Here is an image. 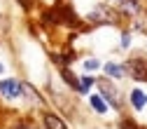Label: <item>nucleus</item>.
Returning a JSON list of instances; mask_svg holds the SVG:
<instances>
[{
  "instance_id": "nucleus-16",
  "label": "nucleus",
  "mask_w": 147,
  "mask_h": 129,
  "mask_svg": "<svg viewBox=\"0 0 147 129\" xmlns=\"http://www.w3.org/2000/svg\"><path fill=\"white\" fill-rule=\"evenodd\" d=\"M3 70H5V66H3V63H0V73H3Z\"/></svg>"
},
{
  "instance_id": "nucleus-6",
  "label": "nucleus",
  "mask_w": 147,
  "mask_h": 129,
  "mask_svg": "<svg viewBox=\"0 0 147 129\" xmlns=\"http://www.w3.org/2000/svg\"><path fill=\"white\" fill-rule=\"evenodd\" d=\"M45 124H47V129H68V127L61 122V117L51 115V113H47V115H45Z\"/></svg>"
},
{
  "instance_id": "nucleus-15",
  "label": "nucleus",
  "mask_w": 147,
  "mask_h": 129,
  "mask_svg": "<svg viewBox=\"0 0 147 129\" xmlns=\"http://www.w3.org/2000/svg\"><path fill=\"white\" fill-rule=\"evenodd\" d=\"M128 45H131V35L124 33V35H121V47H128Z\"/></svg>"
},
{
  "instance_id": "nucleus-12",
  "label": "nucleus",
  "mask_w": 147,
  "mask_h": 129,
  "mask_svg": "<svg viewBox=\"0 0 147 129\" xmlns=\"http://www.w3.org/2000/svg\"><path fill=\"white\" fill-rule=\"evenodd\" d=\"M121 10H126V12H138V5L133 3V0H124V5H121Z\"/></svg>"
},
{
  "instance_id": "nucleus-1",
  "label": "nucleus",
  "mask_w": 147,
  "mask_h": 129,
  "mask_svg": "<svg viewBox=\"0 0 147 129\" xmlns=\"http://www.w3.org/2000/svg\"><path fill=\"white\" fill-rule=\"evenodd\" d=\"M21 89H24V85L16 82V80H3V82H0V94L7 96V99H19L21 96Z\"/></svg>"
},
{
  "instance_id": "nucleus-8",
  "label": "nucleus",
  "mask_w": 147,
  "mask_h": 129,
  "mask_svg": "<svg viewBox=\"0 0 147 129\" xmlns=\"http://www.w3.org/2000/svg\"><path fill=\"white\" fill-rule=\"evenodd\" d=\"M89 103H91V108H94L96 113H105V110H107V106H105V101H103L100 96H96V94H94V96L89 99Z\"/></svg>"
},
{
  "instance_id": "nucleus-7",
  "label": "nucleus",
  "mask_w": 147,
  "mask_h": 129,
  "mask_svg": "<svg viewBox=\"0 0 147 129\" xmlns=\"http://www.w3.org/2000/svg\"><path fill=\"white\" fill-rule=\"evenodd\" d=\"M105 73H107V75H112V78H124L126 70L119 63H105Z\"/></svg>"
},
{
  "instance_id": "nucleus-5",
  "label": "nucleus",
  "mask_w": 147,
  "mask_h": 129,
  "mask_svg": "<svg viewBox=\"0 0 147 129\" xmlns=\"http://www.w3.org/2000/svg\"><path fill=\"white\" fill-rule=\"evenodd\" d=\"M131 103H133L136 110H142L145 103H147V94H145L142 89H133V91H131Z\"/></svg>"
},
{
  "instance_id": "nucleus-13",
  "label": "nucleus",
  "mask_w": 147,
  "mask_h": 129,
  "mask_svg": "<svg viewBox=\"0 0 147 129\" xmlns=\"http://www.w3.org/2000/svg\"><path fill=\"white\" fill-rule=\"evenodd\" d=\"M98 66H100L98 59H86V61H84V68H86V70H96Z\"/></svg>"
},
{
  "instance_id": "nucleus-10",
  "label": "nucleus",
  "mask_w": 147,
  "mask_h": 129,
  "mask_svg": "<svg viewBox=\"0 0 147 129\" xmlns=\"http://www.w3.org/2000/svg\"><path fill=\"white\" fill-rule=\"evenodd\" d=\"M21 85H24V91H26V96H28V99H33L35 103H42L40 94H38V91H35V89H33V87H30L28 82H21Z\"/></svg>"
},
{
  "instance_id": "nucleus-2",
  "label": "nucleus",
  "mask_w": 147,
  "mask_h": 129,
  "mask_svg": "<svg viewBox=\"0 0 147 129\" xmlns=\"http://www.w3.org/2000/svg\"><path fill=\"white\" fill-rule=\"evenodd\" d=\"M126 70H128V75L136 78V80H145V78H147V63L140 61V59L128 61V63H126Z\"/></svg>"
},
{
  "instance_id": "nucleus-14",
  "label": "nucleus",
  "mask_w": 147,
  "mask_h": 129,
  "mask_svg": "<svg viewBox=\"0 0 147 129\" xmlns=\"http://www.w3.org/2000/svg\"><path fill=\"white\" fill-rule=\"evenodd\" d=\"M121 129H138V127L133 124V120H124L121 122Z\"/></svg>"
},
{
  "instance_id": "nucleus-11",
  "label": "nucleus",
  "mask_w": 147,
  "mask_h": 129,
  "mask_svg": "<svg viewBox=\"0 0 147 129\" xmlns=\"http://www.w3.org/2000/svg\"><path fill=\"white\" fill-rule=\"evenodd\" d=\"M91 85H94V80H91V78H82V80H80V91H89Z\"/></svg>"
},
{
  "instance_id": "nucleus-4",
  "label": "nucleus",
  "mask_w": 147,
  "mask_h": 129,
  "mask_svg": "<svg viewBox=\"0 0 147 129\" xmlns=\"http://www.w3.org/2000/svg\"><path fill=\"white\" fill-rule=\"evenodd\" d=\"M89 19L91 21H112V14H110V10H105V7H96V10H91L89 12Z\"/></svg>"
},
{
  "instance_id": "nucleus-9",
  "label": "nucleus",
  "mask_w": 147,
  "mask_h": 129,
  "mask_svg": "<svg viewBox=\"0 0 147 129\" xmlns=\"http://www.w3.org/2000/svg\"><path fill=\"white\" fill-rule=\"evenodd\" d=\"M61 75H63V80H65V82H68L70 87H75V89L80 91V80H77L75 75H72L70 70H65V68H63V70H61Z\"/></svg>"
},
{
  "instance_id": "nucleus-3",
  "label": "nucleus",
  "mask_w": 147,
  "mask_h": 129,
  "mask_svg": "<svg viewBox=\"0 0 147 129\" xmlns=\"http://www.w3.org/2000/svg\"><path fill=\"white\" fill-rule=\"evenodd\" d=\"M100 91H103V96L112 103V108H119L121 106V101H119V94H117V89L112 87V85H100Z\"/></svg>"
}]
</instances>
